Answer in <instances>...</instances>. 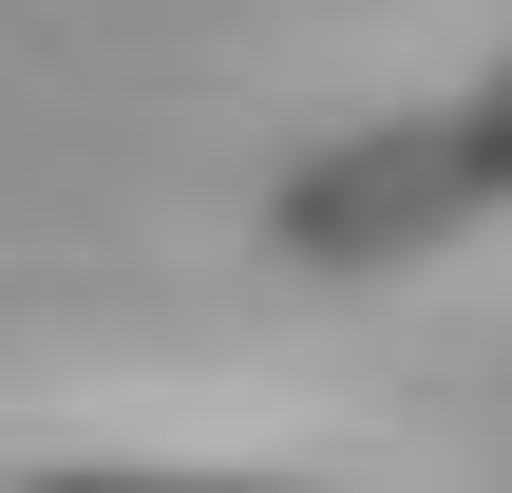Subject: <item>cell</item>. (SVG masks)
I'll list each match as a JSON object with an SVG mask.
<instances>
[{"instance_id":"obj_1","label":"cell","mask_w":512,"mask_h":493,"mask_svg":"<svg viewBox=\"0 0 512 493\" xmlns=\"http://www.w3.org/2000/svg\"><path fill=\"white\" fill-rule=\"evenodd\" d=\"M475 209H512V57L456 95V114H361V133L285 152V190H266V266H304V285H361V266H418V247H456Z\"/></svg>"}]
</instances>
